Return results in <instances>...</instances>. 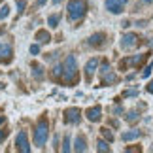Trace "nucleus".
Returning <instances> with one entry per match:
<instances>
[{
	"label": "nucleus",
	"mask_w": 153,
	"mask_h": 153,
	"mask_svg": "<svg viewBox=\"0 0 153 153\" xmlns=\"http://www.w3.org/2000/svg\"><path fill=\"white\" fill-rule=\"evenodd\" d=\"M62 81L66 85L78 83V61H76L74 55H68L62 64Z\"/></svg>",
	"instance_id": "nucleus-1"
},
{
	"label": "nucleus",
	"mask_w": 153,
	"mask_h": 153,
	"mask_svg": "<svg viewBox=\"0 0 153 153\" xmlns=\"http://www.w3.org/2000/svg\"><path fill=\"white\" fill-rule=\"evenodd\" d=\"M48 136H49V121L45 115H42L36 125V131H34V144H36V148H44L45 142H48Z\"/></svg>",
	"instance_id": "nucleus-2"
},
{
	"label": "nucleus",
	"mask_w": 153,
	"mask_h": 153,
	"mask_svg": "<svg viewBox=\"0 0 153 153\" xmlns=\"http://www.w3.org/2000/svg\"><path fill=\"white\" fill-rule=\"evenodd\" d=\"M66 10H68V17L72 21L83 19V15L87 13V0H70Z\"/></svg>",
	"instance_id": "nucleus-3"
},
{
	"label": "nucleus",
	"mask_w": 153,
	"mask_h": 153,
	"mask_svg": "<svg viewBox=\"0 0 153 153\" xmlns=\"http://www.w3.org/2000/svg\"><path fill=\"white\" fill-rule=\"evenodd\" d=\"M81 121V110L79 108H68L64 111V123L68 125H78Z\"/></svg>",
	"instance_id": "nucleus-4"
},
{
	"label": "nucleus",
	"mask_w": 153,
	"mask_h": 153,
	"mask_svg": "<svg viewBox=\"0 0 153 153\" xmlns=\"http://www.w3.org/2000/svg\"><path fill=\"white\" fill-rule=\"evenodd\" d=\"M15 148H17V151H23V153H28V151H30V146H28V138H27V132L25 131H21L19 134H17Z\"/></svg>",
	"instance_id": "nucleus-5"
},
{
	"label": "nucleus",
	"mask_w": 153,
	"mask_h": 153,
	"mask_svg": "<svg viewBox=\"0 0 153 153\" xmlns=\"http://www.w3.org/2000/svg\"><path fill=\"white\" fill-rule=\"evenodd\" d=\"M11 61H13V51H11V48L8 44L0 42V62H2V64H10Z\"/></svg>",
	"instance_id": "nucleus-6"
},
{
	"label": "nucleus",
	"mask_w": 153,
	"mask_h": 153,
	"mask_svg": "<svg viewBox=\"0 0 153 153\" xmlns=\"http://www.w3.org/2000/svg\"><path fill=\"white\" fill-rule=\"evenodd\" d=\"M98 62H100V61H98L97 57H93V59H89V61H87V64H85V79H87V83L93 79V74L97 72Z\"/></svg>",
	"instance_id": "nucleus-7"
},
{
	"label": "nucleus",
	"mask_w": 153,
	"mask_h": 153,
	"mask_svg": "<svg viewBox=\"0 0 153 153\" xmlns=\"http://www.w3.org/2000/svg\"><path fill=\"white\" fill-rule=\"evenodd\" d=\"M136 45H138V36L136 34L128 32V34H125V36L121 38V48L123 49H132V48H136Z\"/></svg>",
	"instance_id": "nucleus-8"
},
{
	"label": "nucleus",
	"mask_w": 153,
	"mask_h": 153,
	"mask_svg": "<svg viewBox=\"0 0 153 153\" xmlns=\"http://www.w3.org/2000/svg\"><path fill=\"white\" fill-rule=\"evenodd\" d=\"M85 115H87V119L91 123H97V121L102 119V108L100 106H93V108H89L85 111Z\"/></svg>",
	"instance_id": "nucleus-9"
},
{
	"label": "nucleus",
	"mask_w": 153,
	"mask_h": 153,
	"mask_svg": "<svg viewBox=\"0 0 153 153\" xmlns=\"http://www.w3.org/2000/svg\"><path fill=\"white\" fill-rule=\"evenodd\" d=\"M149 59V53H140L136 57H131L128 59V66H134V68H140L142 64Z\"/></svg>",
	"instance_id": "nucleus-10"
},
{
	"label": "nucleus",
	"mask_w": 153,
	"mask_h": 153,
	"mask_svg": "<svg viewBox=\"0 0 153 153\" xmlns=\"http://www.w3.org/2000/svg\"><path fill=\"white\" fill-rule=\"evenodd\" d=\"M104 40H106V34L104 32H97L89 38V45L91 48H102L104 45Z\"/></svg>",
	"instance_id": "nucleus-11"
},
{
	"label": "nucleus",
	"mask_w": 153,
	"mask_h": 153,
	"mask_svg": "<svg viewBox=\"0 0 153 153\" xmlns=\"http://www.w3.org/2000/svg\"><path fill=\"white\" fill-rule=\"evenodd\" d=\"M123 8H125V6L119 4L117 0H106V10L111 11V13H121Z\"/></svg>",
	"instance_id": "nucleus-12"
},
{
	"label": "nucleus",
	"mask_w": 153,
	"mask_h": 153,
	"mask_svg": "<svg viewBox=\"0 0 153 153\" xmlns=\"http://www.w3.org/2000/svg\"><path fill=\"white\" fill-rule=\"evenodd\" d=\"M119 81V78H117V74H114L111 70H108L106 74H102V85H111V83H117Z\"/></svg>",
	"instance_id": "nucleus-13"
},
{
	"label": "nucleus",
	"mask_w": 153,
	"mask_h": 153,
	"mask_svg": "<svg viewBox=\"0 0 153 153\" xmlns=\"http://www.w3.org/2000/svg\"><path fill=\"white\" fill-rule=\"evenodd\" d=\"M142 136V132L140 131H127V132H123L121 134V138H123V142H131V140H136Z\"/></svg>",
	"instance_id": "nucleus-14"
},
{
	"label": "nucleus",
	"mask_w": 153,
	"mask_h": 153,
	"mask_svg": "<svg viewBox=\"0 0 153 153\" xmlns=\"http://www.w3.org/2000/svg\"><path fill=\"white\" fill-rule=\"evenodd\" d=\"M36 40H38L40 44H49L51 42V34L48 30H38L36 32Z\"/></svg>",
	"instance_id": "nucleus-15"
},
{
	"label": "nucleus",
	"mask_w": 153,
	"mask_h": 153,
	"mask_svg": "<svg viewBox=\"0 0 153 153\" xmlns=\"http://www.w3.org/2000/svg\"><path fill=\"white\" fill-rule=\"evenodd\" d=\"M74 149L76 151H87V140H85V136H79L76 138V146H74Z\"/></svg>",
	"instance_id": "nucleus-16"
},
{
	"label": "nucleus",
	"mask_w": 153,
	"mask_h": 153,
	"mask_svg": "<svg viewBox=\"0 0 153 153\" xmlns=\"http://www.w3.org/2000/svg\"><path fill=\"white\" fill-rule=\"evenodd\" d=\"M32 76H34L36 79H42V78H44V68L40 66V64H36V62L32 64Z\"/></svg>",
	"instance_id": "nucleus-17"
},
{
	"label": "nucleus",
	"mask_w": 153,
	"mask_h": 153,
	"mask_svg": "<svg viewBox=\"0 0 153 153\" xmlns=\"http://www.w3.org/2000/svg\"><path fill=\"white\" fill-rule=\"evenodd\" d=\"M51 76H53V79H57V81H62V66H53L51 70Z\"/></svg>",
	"instance_id": "nucleus-18"
},
{
	"label": "nucleus",
	"mask_w": 153,
	"mask_h": 153,
	"mask_svg": "<svg viewBox=\"0 0 153 153\" xmlns=\"http://www.w3.org/2000/svg\"><path fill=\"white\" fill-rule=\"evenodd\" d=\"M100 134H102V138H104V140H108V142H114V132H111L110 128L102 127V128H100Z\"/></svg>",
	"instance_id": "nucleus-19"
},
{
	"label": "nucleus",
	"mask_w": 153,
	"mask_h": 153,
	"mask_svg": "<svg viewBox=\"0 0 153 153\" xmlns=\"http://www.w3.org/2000/svg\"><path fill=\"white\" fill-rule=\"evenodd\" d=\"M48 23L51 25V28H55V27L59 25V23H61V15H59V13H53V15H49Z\"/></svg>",
	"instance_id": "nucleus-20"
},
{
	"label": "nucleus",
	"mask_w": 153,
	"mask_h": 153,
	"mask_svg": "<svg viewBox=\"0 0 153 153\" xmlns=\"http://www.w3.org/2000/svg\"><path fill=\"white\" fill-rule=\"evenodd\" d=\"M97 149H98V151H104V153H108V151H110L108 140H106V142H104V140H98V142H97Z\"/></svg>",
	"instance_id": "nucleus-21"
},
{
	"label": "nucleus",
	"mask_w": 153,
	"mask_h": 153,
	"mask_svg": "<svg viewBox=\"0 0 153 153\" xmlns=\"http://www.w3.org/2000/svg\"><path fill=\"white\" fill-rule=\"evenodd\" d=\"M138 117H140V115H138V111H134V110H132V111H128V114H127V121H128V123H136V121H138Z\"/></svg>",
	"instance_id": "nucleus-22"
},
{
	"label": "nucleus",
	"mask_w": 153,
	"mask_h": 153,
	"mask_svg": "<svg viewBox=\"0 0 153 153\" xmlns=\"http://www.w3.org/2000/svg\"><path fill=\"white\" fill-rule=\"evenodd\" d=\"M8 15H10V6L6 4V6H2V8H0V19H6Z\"/></svg>",
	"instance_id": "nucleus-23"
},
{
	"label": "nucleus",
	"mask_w": 153,
	"mask_h": 153,
	"mask_svg": "<svg viewBox=\"0 0 153 153\" xmlns=\"http://www.w3.org/2000/svg\"><path fill=\"white\" fill-rule=\"evenodd\" d=\"M15 2H17V8H19L17 11H19V15H21L23 11H25V8H27V0H15Z\"/></svg>",
	"instance_id": "nucleus-24"
},
{
	"label": "nucleus",
	"mask_w": 153,
	"mask_h": 153,
	"mask_svg": "<svg viewBox=\"0 0 153 153\" xmlns=\"http://www.w3.org/2000/svg\"><path fill=\"white\" fill-rule=\"evenodd\" d=\"M151 70H153V62H149L148 66L144 68V72H142V78H148V76L151 74Z\"/></svg>",
	"instance_id": "nucleus-25"
},
{
	"label": "nucleus",
	"mask_w": 153,
	"mask_h": 153,
	"mask_svg": "<svg viewBox=\"0 0 153 153\" xmlns=\"http://www.w3.org/2000/svg\"><path fill=\"white\" fill-rule=\"evenodd\" d=\"M123 97H138V91L136 89H128V91H125V93H123Z\"/></svg>",
	"instance_id": "nucleus-26"
},
{
	"label": "nucleus",
	"mask_w": 153,
	"mask_h": 153,
	"mask_svg": "<svg viewBox=\"0 0 153 153\" xmlns=\"http://www.w3.org/2000/svg\"><path fill=\"white\" fill-rule=\"evenodd\" d=\"M8 134H10L8 128H0V144H2L4 140H6V136H8Z\"/></svg>",
	"instance_id": "nucleus-27"
},
{
	"label": "nucleus",
	"mask_w": 153,
	"mask_h": 153,
	"mask_svg": "<svg viewBox=\"0 0 153 153\" xmlns=\"http://www.w3.org/2000/svg\"><path fill=\"white\" fill-rule=\"evenodd\" d=\"M62 151H70V138L64 136V142H62Z\"/></svg>",
	"instance_id": "nucleus-28"
},
{
	"label": "nucleus",
	"mask_w": 153,
	"mask_h": 153,
	"mask_svg": "<svg viewBox=\"0 0 153 153\" xmlns=\"http://www.w3.org/2000/svg\"><path fill=\"white\" fill-rule=\"evenodd\" d=\"M110 70V62L108 61H102V66H100V74H106Z\"/></svg>",
	"instance_id": "nucleus-29"
},
{
	"label": "nucleus",
	"mask_w": 153,
	"mask_h": 153,
	"mask_svg": "<svg viewBox=\"0 0 153 153\" xmlns=\"http://www.w3.org/2000/svg\"><path fill=\"white\" fill-rule=\"evenodd\" d=\"M30 53H32V55H38V53H40V45H38V44L30 45Z\"/></svg>",
	"instance_id": "nucleus-30"
},
{
	"label": "nucleus",
	"mask_w": 153,
	"mask_h": 153,
	"mask_svg": "<svg viewBox=\"0 0 153 153\" xmlns=\"http://www.w3.org/2000/svg\"><path fill=\"white\" fill-rule=\"evenodd\" d=\"M148 93H151V95H153V79L148 83Z\"/></svg>",
	"instance_id": "nucleus-31"
},
{
	"label": "nucleus",
	"mask_w": 153,
	"mask_h": 153,
	"mask_svg": "<svg viewBox=\"0 0 153 153\" xmlns=\"http://www.w3.org/2000/svg\"><path fill=\"white\" fill-rule=\"evenodd\" d=\"M121 27H123V28H127V27H131V23H128V21H123V23H121Z\"/></svg>",
	"instance_id": "nucleus-32"
},
{
	"label": "nucleus",
	"mask_w": 153,
	"mask_h": 153,
	"mask_svg": "<svg viewBox=\"0 0 153 153\" xmlns=\"http://www.w3.org/2000/svg\"><path fill=\"white\" fill-rule=\"evenodd\" d=\"M45 2H48V0H36V6H44Z\"/></svg>",
	"instance_id": "nucleus-33"
},
{
	"label": "nucleus",
	"mask_w": 153,
	"mask_h": 153,
	"mask_svg": "<svg viewBox=\"0 0 153 153\" xmlns=\"http://www.w3.org/2000/svg\"><path fill=\"white\" fill-rule=\"evenodd\" d=\"M125 151H140V148H127Z\"/></svg>",
	"instance_id": "nucleus-34"
},
{
	"label": "nucleus",
	"mask_w": 153,
	"mask_h": 153,
	"mask_svg": "<svg viewBox=\"0 0 153 153\" xmlns=\"http://www.w3.org/2000/svg\"><path fill=\"white\" fill-rule=\"evenodd\" d=\"M2 123H6V115H0V125H2Z\"/></svg>",
	"instance_id": "nucleus-35"
},
{
	"label": "nucleus",
	"mask_w": 153,
	"mask_h": 153,
	"mask_svg": "<svg viewBox=\"0 0 153 153\" xmlns=\"http://www.w3.org/2000/svg\"><path fill=\"white\" fill-rule=\"evenodd\" d=\"M51 2H53V4H55V6H57V4H61V2H62V0H51Z\"/></svg>",
	"instance_id": "nucleus-36"
},
{
	"label": "nucleus",
	"mask_w": 153,
	"mask_h": 153,
	"mask_svg": "<svg viewBox=\"0 0 153 153\" xmlns=\"http://www.w3.org/2000/svg\"><path fill=\"white\" fill-rule=\"evenodd\" d=\"M117 2H119V4H123V6H125V4L128 2V0H117Z\"/></svg>",
	"instance_id": "nucleus-37"
},
{
	"label": "nucleus",
	"mask_w": 153,
	"mask_h": 153,
	"mask_svg": "<svg viewBox=\"0 0 153 153\" xmlns=\"http://www.w3.org/2000/svg\"><path fill=\"white\" fill-rule=\"evenodd\" d=\"M144 4H153V0H142Z\"/></svg>",
	"instance_id": "nucleus-38"
}]
</instances>
